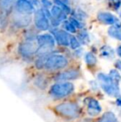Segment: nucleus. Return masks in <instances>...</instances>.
<instances>
[{"label":"nucleus","instance_id":"1","mask_svg":"<svg viewBox=\"0 0 121 122\" xmlns=\"http://www.w3.org/2000/svg\"><path fill=\"white\" fill-rule=\"evenodd\" d=\"M68 59L66 56L58 53L38 56L35 61V66L38 70H46L47 71H58L65 69L68 66Z\"/></svg>","mask_w":121,"mask_h":122},{"label":"nucleus","instance_id":"2","mask_svg":"<svg viewBox=\"0 0 121 122\" xmlns=\"http://www.w3.org/2000/svg\"><path fill=\"white\" fill-rule=\"evenodd\" d=\"M54 112L66 121H75L81 115V109L77 102L66 101L61 102L54 106Z\"/></svg>","mask_w":121,"mask_h":122},{"label":"nucleus","instance_id":"3","mask_svg":"<svg viewBox=\"0 0 121 122\" xmlns=\"http://www.w3.org/2000/svg\"><path fill=\"white\" fill-rule=\"evenodd\" d=\"M76 87L70 81L54 82L49 86L48 94L54 100H63L74 94Z\"/></svg>","mask_w":121,"mask_h":122},{"label":"nucleus","instance_id":"4","mask_svg":"<svg viewBox=\"0 0 121 122\" xmlns=\"http://www.w3.org/2000/svg\"><path fill=\"white\" fill-rule=\"evenodd\" d=\"M97 79L100 81L101 89L110 97H117L120 95V86L118 82H115L109 75L105 73H99Z\"/></svg>","mask_w":121,"mask_h":122},{"label":"nucleus","instance_id":"5","mask_svg":"<svg viewBox=\"0 0 121 122\" xmlns=\"http://www.w3.org/2000/svg\"><path fill=\"white\" fill-rule=\"evenodd\" d=\"M36 40L38 45L37 55L39 56L50 54V51H52L55 47V38L51 34H41L37 36Z\"/></svg>","mask_w":121,"mask_h":122},{"label":"nucleus","instance_id":"6","mask_svg":"<svg viewBox=\"0 0 121 122\" xmlns=\"http://www.w3.org/2000/svg\"><path fill=\"white\" fill-rule=\"evenodd\" d=\"M52 17L51 13L47 8L37 10L34 14V23L37 29L42 31H47L50 28V18Z\"/></svg>","mask_w":121,"mask_h":122},{"label":"nucleus","instance_id":"7","mask_svg":"<svg viewBox=\"0 0 121 122\" xmlns=\"http://www.w3.org/2000/svg\"><path fill=\"white\" fill-rule=\"evenodd\" d=\"M81 76V73L76 69H68L62 71H59L54 76L53 81L55 82H61V81H76Z\"/></svg>","mask_w":121,"mask_h":122},{"label":"nucleus","instance_id":"8","mask_svg":"<svg viewBox=\"0 0 121 122\" xmlns=\"http://www.w3.org/2000/svg\"><path fill=\"white\" fill-rule=\"evenodd\" d=\"M19 53L23 57L29 58L32 57L33 55L37 54L38 51V45H37V40L36 41H27L20 45Z\"/></svg>","mask_w":121,"mask_h":122},{"label":"nucleus","instance_id":"9","mask_svg":"<svg viewBox=\"0 0 121 122\" xmlns=\"http://www.w3.org/2000/svg\"><path fill=\"white\" fill-rule=\"evenodd\" d=\"M85 105L86 106V112L91 116H98L102 111L100 102L93 97H86L85 99Z\"/></svg>","mask_w":121,"mask_h":122},{"label":"nucleus","instance_id":"10","mask_svg":"<svg viewBox=\"0 0 121 122\" xmlns=\"http://www.w3.org/2000/svg\"><path fill=\"white\" fill-rule=\"evenodd\" d=\"M98 20L104 24L117 26V27H121V22L119 18H117L115 15H113L110 13H106V12H100L98 13Z\"/></svg>","mask_w":121,"mask_h":122},{"label":"nucleus","instance_id":"11","mask_svg":"<svg viewBox=\"0 0 121 122\" xmlns=\"http://www.w3.org/2000/svg\"><path fill=\"white\" fill-rule=\"evenodd\" d=\"M15 8L18 13L23 15L31 14L34 12V7L29 0H16Z\"/></svg>","mask_w":121,"mask_h":122},{"label":"nucleus","instance_id":"12","mask_svg":"<svg viewBox=\"0 0 121 122\" xmlns=\"http://www.w3.org/2000/svg\"><path fill=\"white\" fill-rule=\"evenodd\" d=\"M52 34L55 38V41L61 46L67 47L70 43V37L71 35L66 31L64 30H53Z\"/></svg>","mask_w":121,"mask_h":122},{"label":"nucleus","instance_id":"13","mask_svg":"<svg viewBox=\"0 0 121 122\" xmlns=\"http://www.w3.org/2000/svg\"><path fill=\"white\" fill-rule=\"evenodd\" d=\"M51 15H52V18H53L54 19L58 22V23L63 22V21L65 22L66 18H67V13L63 9H61L60 7L57 6V5H54V6L52 7Z\"/></svg>","mask_w":121,"mask_h":122},{"label":"nucleus","instance_id":"14","mask_svg":"<svg viewBox=\"0 0 121 122\" xmlns=\"http://www.w3.org/2000/svg\"><path fill=\"white\" fill-rule=\"evenodd\" d=\"M108 34L113 38L121 41V27L111 26L108 30Z\"/></svg>","mask_w":121,"mask_h":122},{"label":"nucleus","instance_id":"15","mask_svg":"<svg viewBox=\"0 0 121 122\" xmlns=\"http://www.w3.org/2000/svg\"><path fill=\"white\" fill-rule=\"evenodd\" d=\"M97 122H117V118L113 112L108 111L102 115Z\"/></svg>","mask_w":121,"mask_h":122},{"label":"nucleus","instance_id":"16","mask_svg":"<svg viewBox=\"0 0 121 122\" xmlns=\"http://www.w3.org/2000/svg\"><path fill=\"white\" fill-rule=\"evenodd\" d=\"M100 55L105 58H112L115 55V51L109 46H104L100 49Z\"/></svg>","mask_w":121,"mask_h":122},{"label":"nucleus","instance_id":"17","mask_svg":"<svg viewBox=\"0 0 121 122\" xmlns=\"http://www.w3.org/2000/svg\"><path fill=\"white\" fill-rule=\"evenodd\" d=\"M85 61L88 66H94L96 64L97 59L92 52H87L85 56Z\"/></svg>","mask_w":121,"mask_h":122},{"label":"nucleus","instance_id":"18","mask_svg":"<svg viewBox=\"0 0 121 122\" xmlns=\"http://www.w3.org/2000/svg\"><path fill=\"white\" fill-rule=\"evenodd\" d=\"M14 2H16V0H0V6L4 11H6L11 8Z\"/></svg>","mask_w":121,"mask_h":122},{"label":"nucleus","instance_id":"19","mask_svg":"<svg viewBox=\"0 0 121 122\" xmlns=\"http://www.w3.org/2000/svg\"><path fill=\"white\" fill-rule=\"evenodd\" d=\"M69 46L71 47V49L73 50H76L77 48H79L80 46H81V43H80L79 40H78L76 37H73V36H71L70 37V43H69Z\"/></svg>","mask_w":121,"mask_h":122},{"label":"nucleus","instance_id":"20","mask_svg":"<svg viewBox=\"0 0 121 122\" xmlns=\"http://www.w3.org/2000/svg\"><path fill=\"white\" fill-rule=\"evenodd\" d=\"M109 76L111 77V79L113 81H115V82H118L120 83V81L121 80V76L120 75L119 71L117 70L114 69V70H111L109 73Z\"/></svg>","mask_w":121,"mask_h":122},{"label":"nucleus","instance_id":"21","mask_svg":"<svg viewBox=\"0 0 121 122\" xmlns=\"http://www.w3.org/2000/svg\"><path fill=\"white\" fill-rule=\"evenodd\" d=\"M78 37H79V38H78L79 42H82V43H84V44H87L90 41L89 35H88L87 32H81V33L78 35Z\"/></svg>","mask_w":121,"mask_h":122},{"label":"nucleus","instance_id":"22","mask_svg":"<svg viewBox=\"0 0 121 122\" xmlns=\"http://www.w3.org/2000/svg\"><path fill=\"white\" fill-rule=\"evenodd\" d=\"M54 1H55V3H56V5H57L58 7H60L61 9L64 10L66 13H71V9H70V8L68 7L67 3H63V2H61V0H54Z\"/></svg>","mask_w":121,"mask_h":122},{"label":"nucleus","instance_id":"23","mask_svg":"<svg viewBox=\"0 0 121 122\" xmlns=\"http://www.w3.org/2000/svg\"><path fill=\"white\" fill-rule=\"evenodd\" d=\"M108 3L110 8L114 10H118L121 6L120 0H108Z\"/></svg>","mask_w":121,"mask_h":122},{"label":"nucleus","instance_id":"24","mask_svg":"<svg viewBox=\"0 0 121 122\" xmlns=\"http://www.w3.org/2000/svg\"><path fill=\"white\" fill-rule=\"evenodd\" d=\"M64 28L66 29V32H76V28L72 25V23L70 21L64 22Z\"/></svg>","mask_w":121,"mask_h":122},{"label":"nucleus","instance_id":"25","mask_svg":"<svg viewBox=\"0 0 121 122\" xmlns=\"http://www.w3.org/2000/svg\"><path fill=\"white\" fill-rule=\"evenodd\" d=\"M70 22H71V23H72V25L74 26L76 28H81L82 27V26H81V23H80L79 21H78L76 18H71V19L69 20Z\"/></svg>","mask_w":121,"mask_h":122},{"label":"nucleus","instance_id":"26","mask_svg":"<svg viewBox=\"0 0 121 122\" xmlns=\"http://www.w3.org/2000/svg\"><path fill=\"white\" fill-rule=\"evenodd\" d=\"M115 67H116L117 69L120 70V71H121V61H120V60L116 61V62L115 63Z\"/></svg>","mask_w":121,"mask_h":122},{"label":"nucleus","instance_id":"27","mask_svg":"<svg viewBox=\"0 0 121 122\" xmlns=\"http://www.w3.org/2000/svg\"><path fill=\"white\" fill-rule=\"evenodd\" d=\"M116 104H117V106H119L120 107H121V98H117Z\"/></svg>","mask_w":121,"mask_h":122},{"label":"nucleus","instance_id":"28","mask_svg":"<svg viewBox=\"0 0 121 122\" xmlns=\"http://www.w3.org/2000/svg\"><path fill=\"white\" fill-rule=\"evenodd\" d=\"M117 54L119 55V56H120L121 57V45L118 47V48H117Z\"/></svg>","mask_w":121,"mask_h":122}]
</instances>
